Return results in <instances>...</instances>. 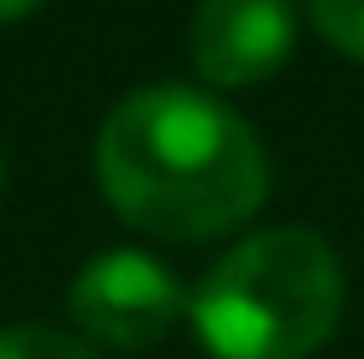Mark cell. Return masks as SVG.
<instances>
[{
  "label": "cell",
  "mask_w": 364,
  "mask_h": 359,
  "mask_svg": "<svg viewBox=\"0 0 364 359\" xmlns=\"http://www.w3.org/2000/svg\"><path fill=\"white\" fill-rule=\"evenodd\" d=\"M30 6H42V0H0V24H12V19H24Z\"/></svg>",
  "instance_id": "52a82bcc"
},
{
  "label": "cell",
  "mask_w": 364,
  "mask_h": 359,
  "mask_svg": "<svg viewBox=\"0 0 364 359\" xmlns=\"http://www.w3.org/2000/svg\"><path fill=\"white\" fill-rule=\"evenodd\" d=\"M346 306L341 258L316 228H263L215 258L186 318L215 359H311Z\"/></svg>",
  "instance_id": "7a4b0ae2"
},
{
  "label": "cell",
  "mask_w": 364,
  "mask_h": 359,
  "mask_svg": "<svg viewBox=\"0 0 364 359\" xmlns=\"http://www.w3.org/2000/svg\"><path fill=\"white\" fill-rule=\"evenodd\" d=\"M96 180L119 222L149 239H221L263 209V138L191 84L132 90L96 132Z\"/></svg>",
  "instance_id": "6da1fadb"
},
{
  "label": "cell",
  "mask_w": 364,
  "mask_h": 359,
  "mask_svg": "<svg viewBox=\"0 0 364 359\" xmlns=\"http://www.w3.org/2000/svg\"><path fill=\"white\" fill-rule=\"evenodd\" d=\"M0 186H6V162H0Z\"/></svg>",
  "instance_id": "ba28073f"
},
{
  "label": "cell",
  "mask_w": 364,
  "mask_h": 359,
  "mask_svg": "<svg viewBox=\"0 0 364 359\" xmlns=\"http://www.w3.org/2000/svg\"><path fill=\"white\" fill-rule=\"evenodd\" d=\"M66 311H72V323H78V335L90 348L144 353L161 335H173V323L186 318V288L149 251L114 246V251H96L72 276Z\"/></svg>",
  "instance_id": "3957f363"
},
{
  "label": "cell",
  "mask_w": 364,
  "mask_h": 359,
  "mask_svg": "<svg viewBox=\"0 0 364 359\" xmlns=\"http://www.w3.org/2000/svg\"><path fill=\"white\" fill-rule=\"evenodd\" d=\"M293 36V0H203L191 12V66L215 90H251L287 66Z\"/></svg>",
  "instance_id": "277c9868"
},
{
  "label": "cell",
  "mask_w": 364,
  "mask_h": 359,
  "mask_svg": "<svg viewBox=\"0 0 364 359\" xmlns=\"http://www.w3.org/2000/svg\"><path fill=\"white\" fill-rule=\"evenodd\" d=\"M299 6L328 48H341L346 60H364V0H299Z\"/></svg>",
  "instance_id": "8992f818"
},
{
  "label": "cell",
  "mask_w": 364,
  "mask_h": 359,
  "mask_svg": "<svg viewBox=\"0 0 364 359\" xmlns=\"http://www.w3.org/2000/svg\"><path fill=\"white\" fill-rule=\"evenodd\" d=\"M0 359H102V353L84 335H66V329L12 323V329H0Z\"/></svg>",
  "instance_id": "5b68a950"
}]
</instances>
